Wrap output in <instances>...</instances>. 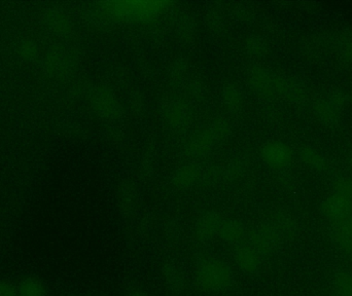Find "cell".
I'll return each instance as SVG.
<instances>
[{"label":"cell","instance_id":"cell-1","mask_svg":"<svg viewBox=\"0 0 352 296\" xmlns=\"http://www.w3.org/2000/svg\"><path fill=\"white\" fill-rule=\"evenodd\" d=\"M195 281L197 286L205 293H223L233 285V271L223 260L203 258L197 264Z\"/></svg>","mask_w":352,"mask_h":296},{"label":"cell","instance_id":"cell-2","mask_svg":"<svg viewBox=\"0 0 352 296\" xmlns=\"http://www.w3.org/2000/svg\"><path fill=\"white\" fill-rule=\"evenodd\" d=\"M281 237L273 225H265L250 236V247L254 248L262 258L270 256L278 247Z\"/></svg>","mask_w":352,"mask_h":296},{"label":"cell","instance_id":"cell-3","mask_svg":"<svg viewBox=\"0 0 352 296\" xmlns=\"http://www.w3.org/2000/svg\"><path fill=\"white\" fill-rule=\"evenodd\" d=\"M70 56L59 47L50 49L45 55L41 56V63L43 73L51 78L64 76L70 66Z\"/></svg>","mask_w":352,"mask_h":296},{"label":"cell","instance_id":"cell-4","mask_svg":"<svg viewBox=\"0 0 352 296\" xmlns=\"http://www.w3.org/2000/svg\"><path fill=\"white\" fill-rule=\"evenodd\" d=\"M322 212L332 223L342 220L352 215V202L335 192L322 203Z\"/></svg>","mask_w":352,"mask_h":296},{"label":"cell","instance_id":"cell-5","mask_svg":"<svg viewBox=\"0 0 352 296\" xmlns=\"http://www.w3.org/2000/svg\"><path fill=\"white\" fill-rule=\"evenodd\" d=\"M236 266L248 275H254L262 268L263 258L250 245H239L234 252Z\"/></svg>","mask_w":352,"mask_h":296},{"label":"cell","instance_id":"cell-6","mask_svg":"<svg viewBox=\"0 0 352 296\" xmlns=\"http://www.w3.org/2000/svg\"><path fill=\"white\" fill-rule=\"evenodd\" d=\"M43 26L56 36H65L72 29V23L67 14L57 8H50L43 12Z\"/></svg>","mask_w":352,"mask_h":296},{"label":"cell","instance_id":"cell-7","mask_svg":"<svg viewBox=\"0 0 352 296\" xmlns=\"http://www.w3.org/2000/svg\"><path fill=\"white\" fill-rule=\"evenodd\" d=\"M332 240L343 253L352 256V215L333 223Z\"/></svg>","mask_w":352,"mask_h":296},{"label":"cell","instance_id":"cell-8","mask_svg":"<svg viewBox=\"0 0 352 296\" xmlns=\"http://www.w3.org/2000/svg\"><path fill=\"white\" fill-rule=\"evenodd\" d=\"M221 223L217 214L208 213L201 217L195 229V236L199 242H207L219 234Z\"/></svg>","mask_w":352,"mask_h":296},{"label":"cell","instance_id":"cell-9","mask_svg":"<svg viewBox=\"0 0 352 296\" xmlns=\"http://www.w3.org/2000/svg\"><path fill=\"white\" fill-rule=\"evenodd\" d=\"M162 277L171 293H180L186 288V278L175 264L170 262L165 264L162 266Z\"/></svg>","mask_w":352,"mask_h":296},{"label":"cell","instance_id":"cell-10","mask_svg":"<svg viewBox=\"0 0 352 296\" xmlns=\"http://www.w3.org/2000/svg\"><path fill=\"white\" fill-rule=\"evenodd\" d=\"M16 54L24 63L31 64L41 58V49L37 41L32 38H24L16 45Z\"/></svg>","mask_w":352,"mask_h":296},{"label":"cell","instance_id":"cell-11","mask_svg":"<svg viewBox=\"0 0 352 296\" xmlns=\"http://www.w3.org/2000/svg\"><path fill=\"white\" fill-rule=\"evenodd\" d=\"M18 296H47V285L37 277H26L16 285Z\"/></svg>","mask_w":352,"mask_h":296},{"label":"cell","instance_id":"cell-12","mask_svg":"<svg viewBox=\"0 0 352 296\" xmlns=\"http://www.w3.org/2000/svg\"><path fill=\"white\" fill-rule=\"evenodd\" d=\"M219 237L228 244H239L244 238V229L240 223L234 220L221 223L219 231Z\"/></svg>","mask_w":352,"mask_h":296},{"label":"cell","instance_id":"cell-13","mask_svg":"<svg viewBox=\"0 0 352 296\" xmlns=\"http://www.w3.org/2000/svg\"><path fill=\"white\" fill-rule=\"evenodd\" d=\"M335 291L338 296H352V274L349 271L338 270L333 277Z\"/></svg>","mask_w":352,"mask_h":296},{"label":"cell","instance_id":"cell-14","mask_svg":"<svg viewBox=\"0 0 352 296\" xmlns=\"http://www.w3.org/2000/svg\"><path fill=\"white\" fill-rule=\"evenodd\" d=\"M273 227L278 231L281 239H292L295 236L296 225L289 216L280 215V216L277 217Z\"/></svg>","mask_w":352,"mask_h":296},{"label":"cell","instance_id":"cell-15","mask_svg":"<svg viewBox=\"0 0 352 296\" xmlns=\"http://www.w3.org/2000/svg\"><path fill=\"white\" fill-rule=\"evenodd\" d=\"M268 157L272 163H276V167H283L285 163H289L291 152L285 146H275L269 151Z\"/></svg>","mask_w":352,"mask_h":296},{"label":"cell","instance_id":"cell-16","mask_svg":"<svg viewBox=\"0 0 352 296\" xmlns=\"http://www.w3.org/2000/svg\"><path fill=\"white\" fill-rule=\"evenodd\" d=\"M316 109H318V115H320V117H322L324 121L326 119L329 123H332V122L336 119V105L333 103L332 100H331L330 102L322 101V102L318 103Z\"/></svg>","mask_w":352,"mask_h":296},{"label":"cell","instance_id":"cell-17","mask_svg":"<svg viewBox=\"0 0 352 296\" xmlns=\"http://www.w3.org/2000/svg\"><path fill=\"white\" fill-rule=\"evenodd\" d=\"M303 159H305V161H307L311 167H314V169L322 171V170L327 168L326 159H324L320 153L311 150V149L305 150V153L303 152Z\"/></svg>","mask_w":352,"mask_h":296},{"label":"cell","instance_id":"cell-18","mask_svg":"<svg viewBox=\"0 0 352 296\" xmlns=\"http://www.w3.org/2000/svg\"><path fill=\"white\" fill-rule=\"evenodd\" d=\"M120 206L125 214L129 215L134 208V194L131 188L125 187L120 196Z\"/></svg>","mask_w":352,"mask_h":296},{"label":"cell","instance_id":"cell-19","mask_svg":"<svg viewBox=\"0 0 352 296\" xmlns=\"http://www.w3.org/2000/svg\"><path fill=\"white\" fill-rule=\"evenodd\" d=\"M335 192L349 198L352 202V179L351 178H341L335 182Z\"/></svg>","mask_w":352,"mask_h":296},{"label":"cell","instance_id":"cell-20","mask_svg":"<svg viewBox=\"0 0 352 296\" xmlns=\"http://www.w3.org/2000/svg\"><path fill=\"white\" fill-rule=\"evenodd\" d=\"M0 296H18L16 285L8 280H0Z\"/></svg>","mask_w":352,"mask_h":296},{"label":"cell","instance_id":"cell-21","mask_svg":"<svg viewBox=\"0 0 352 296\" xmlns=\"http://www.w3.org/2000/svg\"><path fill=\"white\" fill-rule=\"evenodd\" d=\"M128 296H146V295H144V291H140V289H133V291L128 293Z\"/></svg>","mask_w":352,"mask_h":296},{"label":"cell","instance_id":"cell-22","mask_svg":"<svg viewBox=\"0 0 352 296\" xmlns=\"http://www.w3.org/2000/svg\"><path fill=\"white\" fill-rule=\"evenodd\" d=\"M351 167H352V155H351Z\"/></svg>","mask_w":352,"mask_h":296},{"label":"cell","instance_id":"cell-23","mask_svg":"<svg viewBox=\"0 0 352 296\" xmlns=\"http://www.w3.org/2000/svg\"><path fill=\"white\" fill-rule=\"evenodd\" d=\"M67 296H78V295H67Z\"/></svg>","mask_w":352,"mask_h":296}]
</instances>
